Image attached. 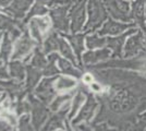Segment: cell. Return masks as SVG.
I'll return each mask as SVG.
<instances>
[{
	"label": "cell",
	"mask_w": 146,
	"mask_h": 131,
	"mask_svg": "<svg viewBox=\"0 0 146 131\" xmlns=\"http://www.w3.org/2000/svg\"><path fill=\"white\" fill-rule=\"evenodd\" d=\"M131 1H133V0H131Z\"/></svg>",
	"instance_id": "16"
},
{
	"label": "cell",
	"mask_w": 146,
	"mask_h": 131,
	"mask_svg": "<svg viewBox=\"0 0 146 131\" xmlns=\"http://www.w3.org/2000/svg\"><path fill=\"white\" fill-rule=\"evenodd\" d=\"M107 44V38L98 37V36H91L87 38V46L90 48H102Z\"/></svg>",
	"instance_id": "9"
},
{
	"label": "cell",
	"mask_w": 146,
	"mask_h": 131,
	"mask_svg": "<svg viewBox=\"0 0 146 131\" xmlns=\"http://www.w3.org/2000/svg\"><path fill=\"white\" fill-rule=\"evenodd\" d=\"M90 85H91V90L93 91V92L99 93V92L103 91V88H102V86H100V84H98V83H96V82H92Z\"/></svg>",
	"instance_id": "12"
},
{
	"label": "cell",
	"mask_w": 146,
	"mask_h": 131,
	"mask_svg": "<svg viewBox=\"0 0 146 131\" xmlns=\"http://www.w3.org/2000/svg\"><path fill=\"white\" fill-rule=\"evenodd\" d=\"M145 13H146V3H145Z\"/></svg>",
	"instance_id": "15"
},
{
	"label": "cell",
	"mask_w": 146,
	"mask_h": 131,
	"mask_svg": "<svg viewBox=\"0 0 146 131\" xmlns=\"http://www.w3.org/2000/svg\"><path fill=\"white\" fill-rule=\"evenodd\" d=\"M146 54V44L144 38V32L141 29L136 33L130 35L125 42L123 57L124 58H137Z\"/></svg>",
	"instance_id": "2"
},
{
	"label": "cell",
	"mask_w": 146,
	"mask_h": 131,
	"mask_svg": "<svg viewBox=\"0 0 146 131\" xmlns=\"http://www.w3.org/2000/svg\"><path fill=\"white\" fill-rule=\"evenodd\" d=\"M144 38H145V44H146V32L144 33Z\"/></svg>",
	"instance_id": "14"
},
{
	"label": "cell",
	"mask_w": 146,
	"mask_h": 131,
	"mask_svg": "<svg viewBox=\"0 0 146 131\" xmlns=\"http://www.w3.org/2000/svg\"><path fill=\"white\" fill-rule=\"evenodd\" d=\"M108 13L112 19L121 22H133L132 8L129 0H105Z\"/></svg>",
	"instance_id": "1"
},
{
	"label": "cell",
	"mask_w": 146,
	"mask_h": 131,
	"mask_svg": "<svg viewBox=\"0 0 146 131\" xmlns=\"http://www.w3.org/2000/svg\"><path fill=\"white\" fill-rule=\"evenodd\" d=\"M85 2L86 0H80L73 10V23L75 27H80L85 19Z\"/></svg>",
	"instance_id": "8"
},
{
	"label": "cell",
	"mask_w": 146,
	"mask_h": 131,
	"mask_svg": "<svg viewBox=\"0 0 146 131\" xmlns=\"http://www.w3.org/2000/svg\"><path fill=\"white\" fill-rule=\"evenodd\" d=\"M137 104V98L130 91L119 90L112 97L110 106L117 112H129L133 110Z\"/></svg>",
	"instance_id": "3"
},
{
	"label": "cell",
	"mask_w": 146,
	"mask_h": 131,
	"mask_svg": "<svg viewBox=\"0 0 146 131\" xmlns=\"http://www.w3.org/2000/svg\"><path fill=\"white\" fill-rule=\"evenodd\" d=\"M139 31V29L136 27H132V29H129L127 32L122 33L120 35H117L113 37H108L107 38V45L109 46V48L112 49L113 51V56L122 57L123 56V49H124V45L125 42L130 35H132L134 33Z\"/></svg>",
	"instance_id": "6"
},
{
	"label": "cell",
	"mask_w": 146,
	"mask_h": 131,
	"mask_svg": "<svg viewBox=\"0 0 146 131\" xmlns=\"http://www.w3.org/2000/svg\"><path fill=\"white\" fill-rule=\"evenodd\" d=\"M146 0H133L131 2L132 8V19L137 26L145 33L146 32V13H145Z\"/></svg>",
	"instance_id": "7"
},
{
	"label": "cell",
	"mask_w": 146,
	"mask_h": 131,
	"mask_svg": "<svg viewBox=\"0 0 146 131\" xmlns=\"http://www.w3.org/2000/svg\"><path fill=\"white\" fill-rule=\"evenodd\" d=\"M88 26L96 29L108 20V10L104 0H88Z\"/></svg>",
	"instance_id": "4"
},
{
	"label": "cell",
	"mask_w": 146,
	"mask_h": 131,
	"mask_svg": "<svg viewBox=\"0 0 146 131\" xmlns=\"http://www.w3.org/2000/svg\"><path fill=\"white\" fill-rule=\"evenodd\" d=\"M75 80H73L71 78H61L60 80L57 83V88L60 90V91H67V90H70L72 87L75 86Z\"/></svg>",
	"instance_id": "11"
},
{
	"label": "cell",
	"mask_w": 146,
	"mask_h": 131,
	"mask_svg": "<svg viewBox=\"0 0 146 131\" xmlns=\"http://www.w3.org/2000/svg\"><path fill=\"white\" fill-rule=\"evenodd\" d=\"M111 55V51L109 49H106V48H104V49H100V50H97V51H94V53H91V54H88L87 57H90V59H93V60H104V59H108Z\"/></svg>",
	"instance_id": "10"
},
{
	"label": "cell",
	"mask_w": 146,
	"mask_h": 131,
	"mask_svg": "<svg viewBox=\"0 0 146 131\" xmlns=\"http://www.w3.org/2000/svg\"><path fill=\"white\" fill-rule=\"evenodd\" d=\"M83 81H84V83H86V84H91L92 82H93V76H92V74L87 73V74L84 75V76H83Z\"/></svg>",
	"instance_id": "13"
},
{
	"label": "cell",
	"mask_w": 146,
	"mask_h": 131,
	"mask_svg": "<svg viewBox=\"0 0 146 131\" xmlns=\"http://www.w3.org/2000/svg\"><path fill=\"white\" fill-rule=\"evenodd\" d=\"M137 25L135 22H121V21H118L115 19H108L104 26L102 27V30L99 31V35L100 36H117V35H120L122 33L127 32L129 29H132V27H136Z\"/></svg>",
	"instance_id": "5"
}]
</instances>
